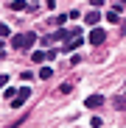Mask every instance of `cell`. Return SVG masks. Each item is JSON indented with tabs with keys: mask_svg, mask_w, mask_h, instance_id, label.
Wrapping results in <instances>:
<instances>
[{
	"mask_svg": "<svg viewBox=\"0 0 126 128\" xmlns=\"http://www.w3.org/2000/svg\"><path fill=\"white\" fill-rule=\"evenodd\" d=\"M34 42H36V34H17V36H11V48L28 50V48H34Z\"/></svg>",
	"mask_w": 126,
	"mask_h": 128,
	"instance_id": "obj_1",
	"label": "cell"
},
{
	"mask_svg": "<svg viewBox=\"0 0 126 128\" xmlns=\"http://www.w3.org/2000/svg\"><path fill=\"white\" fill-rule=\"evenodd\" d=\"M28 98H31V89H28V86H23V89L17 92V98L11 100V109H20V106H23V103H25Z\"/></svg>",
	"mask_w": 126,
	"mask_h": 128,
	"instance_id": "obj_2",
	"label": "cell"
},
{
	"mask_svg": "<svg viewBox=\"0 0 126 128\" xmlns=\"http://www.w3.org/2000/svg\"><path fill=\"white\" fill-rule=\"evenodd\" d=\"M104 39H107V31H104V28H93V31H90V36H87L90 45H101Z\"/></svg>",
	"mask_w": 126,
	"mask_h": 128,
	"instance_id": "obj_3",
	"label": "cell"
},
{
	"mask_svg": "<svg viewBox=\"0 0 126 128\" xmlns=\"http://www.w3.org/2000/svg\"><path fill=\"white\" fill-rule=\"evenodd\" d=\"M101 103H104V98H101V95H90V98H87V109H98Z\"/></svg>",
	"mask_w": 126,
	"mask_h": 128,
	"instance_id": "obj_4",
	"label": "cell"
},
{
	"mask_svg": "<svg viewBox=\"0 0 126 128\" xmlns=\"http://www.w3.org/2000/svg\"><path fill=\"white\" fill-rule=\"evenodd\" d=\"M9 8H11V11H25V8H28V3H25V0H11Z\"/></svg>",
	"mask_w": 126,
	"mask_h": 128,
	"instance_id": "obj_5",
	"label": "cell"
},
{
	"mask_svg": "<svg viewBox=\"0 0 126 128\" xmlns=\"http://www.w3.org/2000/svg\"><path fill=\"white\" fill-rule=\"evenodd\" d=\"M84 20H87V25H98V20H101V11H90V14L84 17Z\"/></svg>",
	"mask_w": 126,
	"mask_h": 128,
	"instance_id": "obj_6",
	"label": "cell"
},
{
	"mask_svg": "<svg viewBox=\"0 0 126 128\" xmlns=\"http://www.w3.org/2000/svg\"><path fill=\"white\" fill-rule=\"evenodd\" d=\"M31 58L39 64V61H45V58H48V53H42V50H34V53H31Z\"/></svg>",
	"mask_w": 126,
	"mask_h": 128,
	"instance_id": "obj_7",
	"label": "cell"
},
{
	"mask_svg": "<svg viewBox=\"0 0 126 128\" xmlns=\"http://www.w3.org/2000/svg\"><path fill=\"white\" fill-rule=\"evenodd\" d=\"M107 20H109V22H120V14H118V8H115V11H107Z\"/></svg>",
	"mask_w": 126,
	"mask_h": 128,
	"instance_id": "obj_8",
	"label": "cell"
},
{
	"mask_svg": "<svg viewBox=\"0 0 126 128\" xmlns=\"http://www.w3.org/2000/svg\"><path fill=\"white\" fill-rule=\"evenodd\" d=\"M51 75H53V67H42L39 70V78H51Z\"/></svg>",
	"mask_w": 126,
	"mask_h": 128,
	"instance_id": "obj_9",
	"label": "cell"
},
{
	"mask_svg": "<svg viewBox=\"0 0 126 128\" xmlns=\"http://www.w3.org/2000/svg\"><path fill=\"white\" fill-rule=\"evenodd\" d=\"M3 95H6V100H14V98H17V89H11V86H9Z\"/></svg>",
	"mask_w": 126,
	"mask_h": 128,
	"instance_id": "obj_10",
	"label": "cell"
},
{
	"mask_svg": "<svg viewBox=\"0 0 126 128\" xmlns=\"http://www.w3.org/2000/svg\"><path fill=\"white\" fill-rule=\"evenodd\" d=\"M0 39H9V25H0Z\"/></svg>",
	"mask_w": 126,
	"mask_h": 128,
	"instance_id": "obj_11",
	"label": "cell"
},
{
	"mask_svg": "<svg viewBox=\"0 0 126 128\" xmlns=\"http://www.w3.org/2000/svg\"><path fill=\"white\" fill-rule=\"evenodd\" d=\"M6 81H9V75H0V86H6Z\"/></svg>",
	"mask_w": 126,
	"mask_h": 128,
	"instance_id": "obj_12",
	"label": "cell"
},
{
	"mask_svg": "<svg viewBox=\"0 0 126 128\" xmlns=\"http://www.w3.org/2000/svg\"><path fill=\"white\" fill-rule=\"evenodd\" d=\"M31 3H34V0H31Z\"/></svg>",
	"mask_w": 126,
	"mask_h": 128,
	"instance_id": "obj_13",
	"label": "cell"
}]
</instances>
